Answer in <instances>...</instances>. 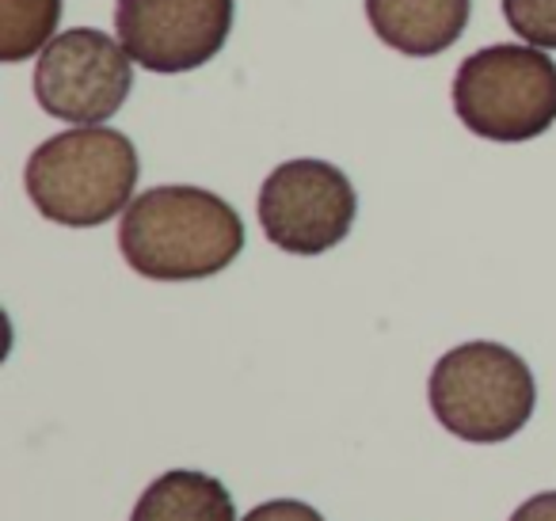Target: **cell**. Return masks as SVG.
I'll return each instance as SVG.
<instances>
[{
    "instance_id": "1",
    "label": "cell",
    "mask_w": 556,
    "mask_h": 521,
    "mask_svg": "<svg viewBox=\"0 0 556 521\" xmlns=\"http://www.w3.org/2000/svg\"><path fill=\"white\" fill-rule=\"evenodd\" d=\"M118 252L153 282H199L244 252V221L202 187H153L126 206Z\"/></svg>"
},
{
    "instance_id": "2",
    "label": "cell",
    "mask_w": 556,
    "mask_h": 521,
    "mask_svg": "<svg viewBox=\"0 0 556 521\" xmlns=\"http://www.w3.org/2000/svg\"><path fill=\"white\" fill-rule=\"evenodd\" d=\"M24 183L47 221L96 229L130 206L138 187V149L111 126H77L35 149Z\"/></svg>"
},
{
    "instance_id": "3",
    "label": "cell",
    "mask_w": 556,
    "mask_h": 521,
    "mask_svg": "<svg viewBox=\"0 0 556 521\" xmlns=\"http://www.w3.org/2000/svg\"><path fill=\"white\" fill-rule=\"evenodd\" d=\"M431 411L454 437L495 445L530 422L538 384L515 351L500 343H462L439 358L427 384Z\"/></svg>"
},
{
    "instance_id": "4",
    "label": "cell",
    "mask_w": 556,
    "mask_h": 521,
    "mask_svg": "<svg viewBox=\"0 0 556 521\" xmlns=\"http://www.w3.org/2000/svg\"><path fill=\"white\" fill-rule=\"evenodd\" d=\"M450 96L477 138L500 145L533 141L556 123V62L541 47L500 42L465 58Z\"/></svg>"
},
{
    "instance_id": "5",
    "label": "cell",
    "mask_w": 556,
    "mask_h": 521,
    "mask_svg": "<svg viewBox=\"0 0 556 521\" xmlns=\"http://www.w3.org/2000/svg\"><path fill=\"white\" fill-rule=\"evenodd\" d=\"M134 88V58L123 39L96 27L62 31L35 65V100L50 118L103 126Z\"/></svg>"
},
{
    "instance_id": "6",
    "label": "cell",
    "mask_w": 556,
    "mask_h": 521,
    "mask_svg": "<svg viewBox=\"0 0 556 521\" xmlns=\"http://www.w3.org/2000/svg\"><path fill=\"white\" fill-rule=\"evenodd\" d=\"M255 209L275 247L290 255H325L348 240L358 194L336 164L287 161L263 179Z\"/></svg>"
},
{
    "instance_id": "7",
    "label": "cell",
    "mask_w": 556,
    "mask_h": 521,
    "mask_svg": "<svg viewBox=\"0 0 556 521\" xmlns=\"http://www.w3.org/2000/svg\"><path fill=\"white\" fill-rule=\"evenodd\" d=\"M115 31L149 73H191L222 54L232 0H118Z\"/></svg>"
},
{
    "instance_id": "8",
    "label": "cell",
    "mask_w": 556,
    "mask_h": 521,
    "mask_svg": "<svg viewBox=\"0 0 556 521\" xmlns=\"http://www.w3.org/2000/svg\"><path fill=\"white\" fill-rule=\"evenodd\" d=\"M472 0H366L374 35L396 54L434 58L465 35Z\"/></svg>"
},
{
    "instance_id": "9",
    "label": "cell",
    "mask_w": 556,
    "mask_h": 521,
    "mask_svg": "<svg viewBox=\"0 0 556 521\" xmlns=\"http://www.w3.org/2000/svg\"><path fill=\"white\" fill-rule=\"evenodd\" d=\"M130 521H237V510L222 480L172 468L141 491Z\"/></svg>"
},
{
    "instance_id": "10",
    "label": "cell",
    "mask_w": 556,
    "mask_h": 521,
    "mask_svg": "<svg viewBox=\"0 0 556 521\" xmlns=\"http://www.w3.org/2000/svg\"><path fill=\"white\" fill-rule=\"evenodd\" d=\"M62 0H0V58L24 62L58 39Z\"/></svg>"
},
{
    "instance_id": "11",
    "label": "cell",
    "mask_w": 556,
    "mask_h": 521,
    "mask_svg": "<svg viewBox=\"0 0 556 521\" xmlns=\"http://www.w3.org/2000/svg\"><path fill=\"white\" fill-rule=\"evenodd\" d=\"M503 16L530 47L556 50V0H503Z\"/></svg>"
},
{
    "instance_id": "12",
    "label": "cell",
    "mask_w": 556,
    "mask_h": 521,
    "mask_svg": "<svg viewBox=\"0 0 556 521\" xmlns=\"http://www.w3.org/2000/svg\"><path fill=\"white\" fill-rule=\"evenodd\" d=\"M244 521H325V518H320V510H313L309 503H298V498H270V503H260L255 510H248Z\"/></svg>"
},
{
    "instance_id": "13",
    "label": "cell",
    "mask_w": 556,
    "mask_h": 521,
    "mask_svg": "<svg viewBox=\"0 0 556 521\" xmlns=\"http://www.w3.org/2000/svg\"><path fill=\"white\" fill-rule=\"evenodd\" d=\"M510 521H556V491H541V495L526 498Z\"/></svg>"
}]
</instances>
